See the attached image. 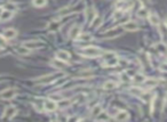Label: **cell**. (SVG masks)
Instances as JSON below:
<instances>
[{
	"label": "cell",
	"mask_w": 167,
	"mask_h": 122,
	"mask_svg": "<svg viewBox=\"0 0 167 122\" xmlns=\"http://www.w3.org/2000/svg\"><path fill=\"white\" fill-rule=\"evenodd\" d=\"M160 71H162V72H167V63H164V64L160 65Z\"/></svg>",
	"instance_id": "cell-38"
},
{
	"label": "cell",
	"mask_w": 167,
	"mask_h": 122,
	"mask_svg": "<svg viewBox=\"0 0 167 122\" xmlns=\"http://www.w3.org/2000/svg\"><path fill=\"white\" fill-rule=\"evenodd\" d=\"M129 119V114L127 111H119L115 116V120L117 121H126Z\"/></svg>",
	"instance_id": "cell-14"
},
{
	"label": "cell",
	"mask_w": 167,
	"mask_h": 122,
	"mask_svg": "<svg viewBox=\"0 0 167 122\" xmlns=\"http://www.w3.org/2000/svg\"><path fill=\"white\" fill-rule=\"evenodd\" d=\"M5 9L11 10V12H15V10H16V6H15L14 4H12V2H9V4L5 5Z\"/></svg>",
	"instance_id": "cell-33"
},
{
	"label": "cell",
	"mask_w": 167,
	"mask_h": 122,
	"mask_svg": "<svg viewBox=\"0 0 167 122\" xmlns=\"http://www.w3.org/2000/svg\"><path fill=\"white\" fill-rule=\"evenodd\" d=\"M58 107L57 103L53 99H46L44 100V110L47 112H54Z\"/></svg>",
	"instance_id": "cell-5"
},
{
	"label": "cell",
	"mask_w": 167,
	"mask_h": 122,
	"mask_svg": "<svg viewBox=\"0 0 167 122\" xmlns=\"http://www.w3.org/2000/svg\"><path fill=\"white\" fill-rule=\"evenodd\" d=\"M81 33V28L80 25H73L71 30H70V33H69V37L71 39H77L79 34Z\"/></svg>",
	"instance_id": "cell-12"
},
{
	"label": "cell",
	"mask_w": 167,
	"mask_h": 122,
	"mask_svg": "<svg viewBox=\"0 0 167 122\" xmlns=\"http://www.w3.org/2000/svg\"><path fill=\"white\" fill-rule=\"evenodd\" d=\"M101 112H102V106H101V105H96V106H94V107L92 109V111H91V113H92L93 116H97Z\"/></svg>",
	"instance_id": "cell-27"
},
{
	"label": "cell",
	"mask_w": 167,
	"mask_h": 122,
	"mask_svg": "<svg viewBox=\"0 0 167 122\" xmlns=\"http://www.w3.org/2000/svg\"><path fill=\"white\" fill-rule=\"evenodd\" d=\"M109 119H110L109 115H108L105 112H103V111L96 116V120H100V121H101V120H109Z\"/></svg>",
	"instance_id": "cell-31"
},
{
	"label": "cell",
	"mask_w": 167,
	"mask_h": 122,
	"mask_svg": "<svg viewBox=\"0 0 167 122\" xmlns=\"http://www.w3.org/2000/svg\"><path fill=\"white\" fill-rule=\"evenodd\" d=\"M122 26H119V28H115V29L109 30L108 32L104 33V37L105 38H109V39H113V38H117L118 35H120L122 33Z\"/></svg>",
	"instance_id": "cell-6"
},
{
	"label": "cell",
	"mask_w": 167,
	"mask_h": 122,
	"mask_svg": "<svg viewBox=\"0 0 167 122\" xmlns=\"http://www.w3.org/2000/svg\"><path fill=\"white\" fill-rule=\"evenodd\" d=\"M51 64H52L54 67H56V69H64V67L66 66V63L63 62V61H61V59H58V58L53 59L52 62H51Z\"/></svg>",
	"instance_id": "cell-18"
},
{
	"label": "cell",
	"mask_w": 167,
	"mask_h": 122,
	"mask_svg": "<svg viewBox=\"0 0 167 122\" xmlns=\"http://www.w3.org/2000/svg\"><path fill=\"white\" fill-rule=\"evenodd\" d=\"M58 76H61V74H48V76H41V78H39V79H37L36 82H37V83H45V85H47V83H52V82L55 81L57 78H60Z\"/></svg>",
	"instance_id": "cell-3"
},
{
	"label": "cell",
	"mask_w": 167,
	"mask_h": 122,
	"mask_svg": "<svg viewBox=\"0 0 167 122\" xmlns=\"http://www.w3.org/2000/svg\"><path fill=\"white\" fill-rule=\"evenodd\" d=\"M148 18H149V22L152 24V25H159V24H160V19H159V17H158V15L155 14V13L149 14Z\"/></svg>",
	"instance_id": "cell-19"
},
{
	"label": "cell",
	"mask_w": 167,
	"mask_h": 122,
	"mask_svg": "<svg viewBox=\"0 0 167 122\" xmlns=\"http://www.w3.org/2000/svg\"><path fill=\"white\" fill-rule=\"evenodd\" d=\"M70 104H71V100H70V99H63V100H61L57 105H58V107H61V109H65V107L70 106Z\"/></svg>",
	"instance_id": "cell-30"
},
{
	"label": "cell",
	"mask_w": 167,
	"mask_h": 122,
	"mask_svg": "<svg viewBox=\"0 0 167 122\" xmlns=\"http://www.w3.org/2000/svg\"><path fill=\"white\" fill-rule=\"evenodd\" d=\"M122 16H124V10H121V9H119L118 12H116L115 15H113L115 19H119V18H121Z\"/></svg>",
	"instance_id": "cell-34"
},
{
	"label": "cell",
	"mask_w": 167,
	"mask_h": 122,
	"mask_svg": "<svg viewBox=\"0 0 167 122\" xmlns=\"http://www.w3.org/2000/svg\"><path fill=\"white\" fill-rule=\"evenodd\" d=\"M16 52H17L20 55H28L30 52V49H28V48L23 45V46L17 47V48H16Z\"/></svg>",
	"instance_id": "cell-26"
},
{
	"label": "cell",
	"mask_w": 167,
	"mask_h": 122,
	"mask_svg": "<svg viewBox=\"0 0 167 122\" xmlns=\"http://www.w3.org/2000/svg\"><path fill=\"white\" fill-rule=\"evenodd\" d=\"M7 39L5 38V37H1L0 35V48H4V47H6L7 45Z\"/></svg>",
	"instance_id": "cell-36"
},
{
	"label": "cell",
	"mask_w": 167,
	"mask_h": 122,
	"mask_svg": "<svg viewBox=\"0 0 167 122\" xmlns=\"http://www.w3.org/2000/svg\"><path fill=\"white\" fill-rule=\"evenodd\" d=\"M131 93L134 94V95H142L143 94V91H142V89L141 88H138V87H133L131 88Z\"/></svg>",
	"instance_id": "cell-32"
},
{
	"label": "cell",
	"mask_w": 167,
	"mask_h": 122,
	"mask_svg": "<svg viewBox=\"0 0 167 122\" xmlns=\"http://www.w3.org/2000/svg\"><path fill=\"white\" fill-rule=\"evenodd\" d=\"M15 96H16V89H14V88H8L0 93V97L2 99H7V100L13 99Z\"/></svg>",
	"instance_id": "cell-4"
},
{
	"label": "cell",
	"mask_w": 167,
	"mask_h": 122,
	"mask_svg": "<svg viewBox=\"0 0 167 122\" xmlns=\"http://www.w3.org/2000/svg\"><path fill=\"white\" fill-rule=\"evenodd\" d=\"M56 58L63 61L65 63H68L70 61V52H66V50H58V52H56Z\"/></svg>",
	"instance_id": "cell-13"
},
{
	"label": "cell",
	"mask_w": 167,
	"mask_h": 122,
	"mask_svg": "<svg viewBox=\"0 0 167 122\" xmlns=\"http://www.w3.org/2000/svg\"><path fill=\"white\" fill-rule=\"evenodd\" d=\"M120 79L122 80V81H129V76L127 74V72L126 73H122L120 76Z\"/></svg>",
	"instance_id": "cell-37"
},
{
	"label": "cell",
	"mask_w": 167,
	"mask_h": 122,
	"mask_svg": "<svg viewBox=\"0 0 167 122\" xmlns=\"http://www.w3.org/2000/svg\"><path fill=\"white\" fill-rule=\"evenodd\" d=\"M138 16L141 18H145L149 16V14H148V10L144 8V7H142V8H140L138 12Z\"/></svg>",
	"instance_id": "cell-28"
},
{
	"label": "cell",
	"mask_w": 167,
	"mask_h": 122,
	"mask_svg": "<svg viewBox=\"0 0 167 122\" xmlns=\"http://www.w3.org/2000/svg\"><path fill=\"white\" fill-rule=\"evenodd\" d=\"M118 86V83L116 81H112V80H109V81H107L103 85V88L105 90H112V89H115L116 87Z\"/></svg>",
	"instance_id": "cell-20"
},
{
	"label": "cell",
	"mask_w": 167,
	"mask_h": 122,
	"mask_svg": "<svg viewBox=\"0 0 167 122\" xmlns=\"http://www.w3.org/2000/svg\"><path fill=\"white\" fill-rule=\"evenodd\" d=\"M80 54L85 57H97L100 55H102L103 52L97 47H87L81 50Z\"/></svg>",
	"instance_id": "cell-1"
},
{
	"label": "cell",
	"mask_w": 167,
	"mask_h": 122,
	"mask_svg": "<svg viewBox=\"0 0 167 122\" xmlns=\"http://www.w3.org/2000/svg\"><path fill=\"white\" fill-rule=\"evenodd\" d=\"M16 107L15 106H13V105H9L8 107L5 109V112H4V119H8V120H11L14 118V115L16 114Z\"/></svg>",
	"instance_id": "cell-10"
},
{
	"label": "cell",
	"mask_w": 167,
	"mask_h": 122,
	"mask_svg": "<svg viewBox=\"0 0 167 122\" xmlns=\"http://www.w3.org/2000/svg\"><path fill=\"white\" fill-rule=\"evenodd\" d=\"M63 25V22L61 19H56V21H52L49 22L48 25H47V30L51 31V32H55V31H58L61 29V26Z\"/></svg>",
	"instance_id": "cell-8"
},
{
	"label": "cell",
	"mask_w": 167,
	"mask_h": 122,
	"mask_svg": "<svg viewBox=\"0 0 167 122\" xmlns=\"http://www.w3.org/2000/svg\"><path fill=\"white\" fill-rule=\"evenodd\" d=\"M140 1H141V4H143V5H145V4L149 2V0H140Z\"/></svg>",
	"instance_id": "cell-39"
},
{
	"label": "cell",
	"mask_w": 167,
	"mask_h": 122,
	"mask_svg": "<svg viewBox=\"0 0 167 122\" xmlns=\"http://www.w3.org/2000/svg\"><path fill=\"white\" fill-rule=\"evenodd\" d=\"M122 29L126 30V31H129V32H134V31L138 30V25L135 22L129 21V22H126L125 24H122Z\"/></svg>",
	"instance_id": "cell-11"
},
{
	"label": "cell",
	"mask_w": 167,
	"mask_h": 122,
	"mask_svg": "<svg viewBox=\"0 0 167 122\" xmlns=\"http://www.w3.org/2000/svg\"><path fill=\"white\" fill-rule=\"evenodd\" d=\"M158 80L157 79H153V78H150V79H145V81H144V85L147 86V87L149 88H152V87H156L157 85H158Z\"/></svg>",
	"instance_id": "cell-22"
},
{
	"label": "cell",
	"mask_w": 167,
	"mask_h": 122,
	"mask_svg": "<svg viewBox=\"0 0 167 122\" xmlns=\"http://www.w3.org/2000/svg\"><path fill=\"white\" fill-rule=\"evenodd\" d=\"M13 14L14 12H11V10H2V12L0 13V21L1 22H5V21H8V19H11L13 17Z\"/></svg>",
	"instance_id": "cell-15"
},
{
	"label": "cell",
	"mask_w": 167,
	"mask_h": 122,
	"mask_svg": "<svg viewBox=\"0 0 167 122\" xmlns=\"http://www.w3.org/2000/svg\"><path fill=\"white\" fill-rule=\"evenodd\" d=\"M118 62H119V58L115 56V57H111L109 59H105L104 61V66H109V67H113V66H117L118 65Z\"/></svg>",
	"instance_id": "cell-16"
},
{
	"label": "cell",
	"mask_w": 167,
	"mask_h": 122,
	"mask_svg": "<svg viewBox=\"0 0 167 122\" xmlns=\"http://www.w3.org/2000/svg\"><path fill=\"white\" fill-rule=\"evenodd\" d=\"M16 35H17V31L14 29H7V30H5V32H4V37L6 38L7 40H8V39H14Z\"/></svg>",
	"instance_id": "cell-17"
},
{
	"label": "cell",
	"mask_w": 167,
	"mask_h": 122,
	"mask_svg": "<svg viewBox=\"0 0 167 122\" xmlns=\"http://www.w3.org/2000/svg\"><path fill=\"white\" fill-rule=\"evenodd\" d=\"M96 16H97L96 12H95V9L93 7H88L86 10H85V18H86V22L89 25H91V23L94 21V18L96 17Z\"/></svg>",
	"instance_id": "cell-7"
},
{
	"label": "cell",
	"mask_w": 167,
	"mask_h": 122,
	"mask_svg": "<svg viewBox=\"0 0 167 122\" xmlns=\"http://www.w3.org/2000/svg\"><path fill=\"white\" fill-rule=\"evenodd\" d=\"M101 23H102V17L101 16H96V17L94 18V21L91 23V26H92L93 29H97L98 26L101 25Z\"/></svg>",
	"instance_id": "cell-25"
},
{
	"label": "cell",
	"mask_w": 167,
	"mask_h": 122,
	"mask_svg": "<svg viewBox=\"0 0 167 122\" xmlns=\"http://www.w3.org/2000/svg\"><path fill=\"white\" fill-rule=\"evenodd\" d=\"M156 48H157V50L160 52V54H162V55L167 54V45L166 43H164L162 41H161L160 43H157V45H156Z\"/></svg>",
	"instance_id": "cell-21"
},
{
	"label": "cell",
	"mask_w": 167,
	"mask_h": 122,
	"mask_svg": "<svg viewBox=\"0 0 167 122\" xmlns=\"http://www.w3.org/2000/svg\"><path fill=\"white\" fill-rule=\"evenodd\" d=\"M77 39H79L80 41H85V42H88V41H92L93 37L91 33H80L79 37L77 38Z\"/></svg>",
	"instance_id": "cell-24"
},
{
	"label": "cell",
	"mask_w": 167,
	"mask_h": 122,
	"mask_svg": "<svg viewBox=\"0 0 167 122\" xmlns=\"http://www.w3.org/2000/svg\"><path fill=\"white\" fill-rule=\"evenodd\" d=\"M159 34H160L161 41L167 45V24L165 22H160L159 24Z\"/></svg>",
	"instance_id": "cell-9"
},
{
	"label": "cell",
	"mask_w": 167,
	"mask_h": 122,
	"mask_svg": "<svg viewBox=\"0 0 167 122\" xmlns=\"http://www.w3.org/2000/svg\"><path fill=\"white\" fill-rule=\"evenodd\" d=\"M32 4H33V6H35V7L40 8V7L46 6L47 0H32Z\"/></svg>",
	"instance_id": "cell-29"
},
{
	"label": "cell",
	"mask_w": 167,
	"mask_h": 122,
	"mask_svg": "<svg viewBox=\"0 0 167 122\" xmlns=\"http://www.w3.org/2000/svg\"><path fill=\"white\" fill-rule=\"evenodd\" d=\"M145 76H143V74H134L133 76V81L135 82V83H144V81H145Z\"/></svg>",
	"instance_id": "cell-23"
},
{
	"label": "cell",
	"mask_w": 167,
	"mask_h": 122,
	"mask_svg": "<svg viewBox=\"0 0 167 122\" xmlns=\"http://www.w3.org/2000/svg\"><path fill=\"white\" fill-rule=\"evenodd\" d=\"M118 65H120L121 67H127V65H128V61H127V59H122V58H119Z\"/></svg>",
	"instance_id": "cell-35"
},
{
	"label": "cell",
	"mask_w": 167,
	"mask_h": 122,
	"mask_svg": "<svg viewBox=\"0 0 167 122\" xmlns=\"http://www.w3.org/2000/svg\"><path fill=\"white\" fill-rule=\"evenodd\" d=\"M23 45L30 50H33V49H40L42 47H45V42L41 40H29L24 42Z\"/></svg>",
	"instance_id": "cell-2"
}]
</instances>
